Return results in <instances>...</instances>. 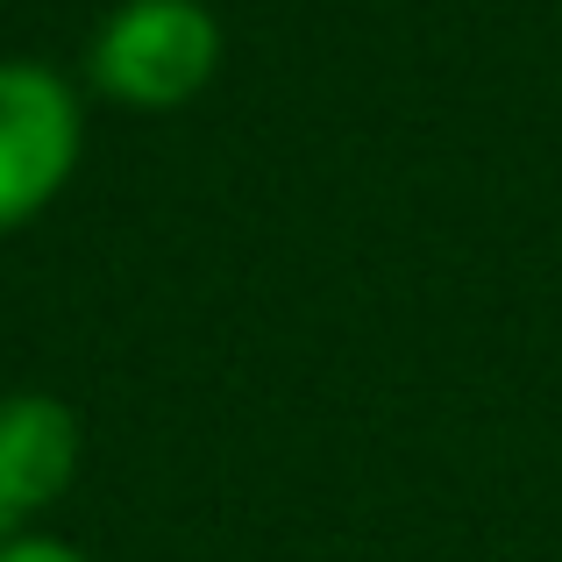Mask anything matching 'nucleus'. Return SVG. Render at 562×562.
I'll use <instances>...</instances> for the list:
<instances>
[{"instance_id": "nucleus-1", "label": "nucleus", "mask_w": 562, "mask_h": 562, "mask_svg": "<svg viewBox=\"0 0 562 562\" xmlns=\"http://www.w3.org/2000/svg\"><path fill=\"white\" fill-rule=\"evenodd\" d=\"M221 71V14L206 0H122L86 43V86L122 114H179Z\"/></svg>"}, {"instance_id": "nucleus-2", "label": "nucleus", "mask_w": 562, "mask_h": 562, "mask_svg": "<svg viewBox=\"0 0 562 562\" xmlns=\"http://www.w3.org/2000/svg\"><path fill=\"white\" fill-rule=\"evenodd\" d=\"M86 157V100L43 57H0V235L43 221Z\"/></svg>"}, {"instance_id": "nucleus-3", "label": "nucleus", "mask_w": 562, "mask_h": 562, "mask_svg": "<svg viewBox=\"0 0 562 562\" xmlns=\"http://www.w3.org/2000/svg\"><path fill=\"white\" fill-rule=\"evenodd\" d=\"M79 413L57 392H0V541L36 535L79 484Z\"/></svg>"}, {"instance_id": "nucleus-4", "label": "nucleus", "mask_w": 562, "mask_h": 562, "mask_svg": "<svg viewBox=\"0 0 562 562\" xmlns=\"http://www.w3.org/2000/svg\"><path fill=\"white\" fill-rule=\"evenodd\" d=\"M0 562H93L79 549V541H65V535H14V541H0Z\"/></svg>"}]
</instances>
